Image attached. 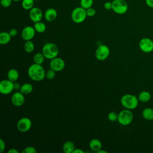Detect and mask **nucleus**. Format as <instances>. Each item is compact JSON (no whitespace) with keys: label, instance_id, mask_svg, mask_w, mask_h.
Masks as SVG:
<instances>
[{"label":"nucleus","instance_id":"nucleus-8","mask_svg":"<svg viewBox=\"0 0 153 153\" xmlns=\"http://www.w3.org/2000/svg\"><path fill=\"white\" fill-rule=\"evenodd\" d=\"M139 47L143 53H151L153 51V41L149 38H143L139 42Z\"/></svg>","mask_w":153,"mask_h":153},{"label":"nucleus","instance_id":"nucleus-13","mask_svg":"<svg viewBox=\"0 0 153 153\" xmlns=\"http://www.w3.org/2000/svg\"><path fill=\"white\" fill-rule=\"evenodd\" d=\"M35 32L36 30L33 26H27L22 29L21 36L22 39L25 41H30L34 38L35 35Z\"/></svg>","mask_w":153,"mask_h":153},{"label":"nucleus","instance_id":"nucleus-2","mask_svg":"<svg viewBox=\"0 0 153 153\" xmlns=\"http://www.w3.org/2000/svg\"><path fill=\"white\" fill-rule=\"evenodd\" d=\"M121 104L125 108L130 110H132L137 108L139 103V100L137 97L131 94H124L121 97Z\"/></svg>","mask_w":153,"mask_h":153},{"label":"nucleus","instance_id":"nucleus-16","mask_svg":"<svg viewBox=\"0 0 153 153\" xmlns=\"http://www.w3.org/2000/svg\"><path fill=\"white\" fill-rule=\"evenodd\" d=\"M89 148L91 151L97 152L102 148V142L98 139H93L89 142Z\"/></svg>","mask_w":153,"mask_h":153},{"label":"nucleus","instance_id":"nucleus-12","mask_svg":"<svg viewBox=\"0 0 153 153\" xmlns=\"http://www.w3.org/2000/svg\"><path fill=\"white\" fill-rule=\"evenodd\" d=\"M29 16L32 22L36 23L41 21L43 17V13L39 8L33 7L31 10H29Z\"/></svg>","mask_w":153,"mask_h":153},{"label":"nucleus","instance_id":"nucleus-3","mask_svg":"<svg viewBox=\"0 0 153 153\" xmlns=\"http://www.w3.org/2000/svg\"><path fill=\"white\" fill-rule=\"evenodd\" d=\"M42 53L45 59L51 60L57 57L59 54V48L54 43L47 42L43 45Z\"/></svg>","mask_w":153,"mask_h":153},{"label":"nucleus","instance_id":"nucleus-17","mask_svg":"<svg viewBox=\"0 0 153 153\" xmlns=\"http://www.w3.org/2000/svg\"><path fill=\"white\" fill-rule=\"evenodd\" d=\"M19 78V73L16 69H11L7 72V78L12 82H16Z\"/></svg>","mask_w":153,"mask_h":153},{"label":"nucleus","instance_id":"nucleus-32","mask_svg":"<svg viewBox=\"0 0 153 153\" xmlns=\"http://www.w3.org/2000/svg\"><path fill=\"white\" fill-rule=\"evenodd\" d=\"M13 1V0H1V5L4 8H8L11 6Z\"/></svg>","mask_w":153,"mask_h":153},{"label":"nucleus","instance_id":"nucleus-22","mask_svg":"<svg viewBox=\"0 0 153 153\" xmlns=\"http://www.w3.org/2000/svg\"><path fill=\"white\" fill-rule=\"evenodd\" d=\"M33 86L31 84L26 82L21 85L20 91L23 94H28L32 93V91H33Z\"/></svg>","mask_w":153,"mask_h":153},{"label":"nucleus","instance_id":"nucleus-10","mask_svg":"<svg viewBox=\"0 0 153 153\" xmlns=\"http://www.w3.org/2000/svg\"><path fill=\"white\" fill-rule=\"evenodd\" d=\"M14 90V82L7 79H3L0 82V93L2 94H8Z\"/></svg>","mask_w":153,"mask_h":153},{"label":"nucleus","instance_id":"nucleus-18","mask_svg":"<svg viewBox=\"0 0 153 153\" xmlns=\"http://www.w3.org/2000/svg\"><path fill=\"white\" fill-rule=\"evenodd\" d=\"M137 98L139 101L141 102L146 103L150 100L151 98V94L148 91H142L139 94Z\"/></svg>","mask_w":153,"mask_h":153},{"label":"nucleus","instance_id":"nucleus-37","mask_svg":"<svg viewBox=\"0 0 153 153\" xmlns=\"http://www.w3.org/2000/svg\"><path fill=\"white\" fill-rule=\"evenodd\" d=\"M20 87H21V85L19 82H14V90H20Z\"/></svg>","mask_w":153,"mask_h":153},{"label":"nucleus","instance_id":"nucleus-28","mask_svg":"<svg viewBox=\"0 0 153 153\" xmlns=\"http://www.w3.org/2000/svg\"><path fill=\"white\" fill-rule=\"evenodd\" d=\"M56 71L50 69L45 72V78L48 79H53L56 76Z\"/></svg>","mask_w":153,"mask_h":153},{"label":"nucleus","instance_id":"nucleus-31","mask_svg":"<svg viewBox=\"0 0 153 153\" xmlns=\"http://www.w3.org/2000/svg\"><path fill=\"white\" fill-rule=\"evenodd\" d=\"M86 13L87 17H93L96 14V11L94 8L91 7L86 9Z\"/></svg>","mask_w":153,"mask_h":153},{"label":"nucleus","instance_id":"nucleus-38","mask_svg":"<svg viewBox=\"0 0 153 153\" xmlns=\"http://www.w3.org/2000/svg\"><path fill=\"white\" fill-rule=\"evenodd\" d=\"M84 152H85L83 150H82L79 148H76V149L75 148V149L74 150L72 153H84Z\"/></svg>","mask_w":153,"mask_h":153},{"label":"nucleus","instance_id":"nucleus-36","mask_svg":"<svg viewBox=\"0 0 153 153\" xmlns=\"http://www.w3.org/2000/svg\"><path fill=\"white\" fill-rule=\"evenodd\" d=\"M145 3L149 8H153V0H145Z\"/></svg>","mask_w":153,"mask_h":153},{"label":"nucleus","instance_id":"nucleus-5","mask_svg":"<svg viewBox=\"0 0 153 153\" xmlns=\"http://www.w3.org/2000/svg\"><path fill=\"white\" fill-rule=\"evenodd\" d=\"M133 120V114L131 110L125 109L118 114V122L121 126H126L131 124Z\"/></svg>","mask_w":153,"mask_h":153},{"label":"nucleus","instance_id":"nucleus-24","mask_svg":"<svg viewBox=\"0 0 153 153\" xmlns=\"http://www.w3.org/2000/svg\"><path fill=\"white\" fill-rule=\"evenodd\" d=\"M33 27L38 33H43L46 30V25L41 21L34 23Z\"/></svg>","mask_w":153,"mask_h":153},{"label":"nucleus","instance_id":"nucleus-27","mask_svg":"<svg viewBox=\"0 0 153 153\" xmlns=\"http://www.w3.org/2000/svg\"><path fill=\"white\" fill-rule=\"evenodd\" d=\"M93 2V0H80V5L86 10L92 7Z\"/></svg>","mask_w":153,"mask_h":153},{"label":"nucleus","instance_id":"nucleus-34","mask_svg":"<svg viewBox=\"0 0 153 153\" xmlns=\"http://www.w3.org/2000/svg\"><path fill=\"white\" fill-rule=\"evenodd\" d=\"M5 148V143L2 139H0V152H2Z\"/></svg>","mask_w":153,"mask_h":153},{"label":"nucleus","instance_id":"nucleus-7","mask_svg":"<svg viewBox=\"0 0 153 153\" xmlns=\"http://www.w3.org/2000/svg\"><path fill=\"white\" fill-rule=\"evenodd\" d=\"M110 54L109 48L105 44L100 45L95 51L96 58L100 61L106 60Z\"/></svg>","mask_w":153,"mask_h":153},{"label":"nucleus","instance_id":"nucleus-25","mask_svg":"<svg viewBox=\"0 0 153 153\" xmlns=\"http://www.w3.org/2000/svg\"><path fill=\"white\" fill-rule=\"evenodd\" d=\"M25 51L27 53H32L35 48V45L33 42L30 40V41H26L24 44L23 46Z\"/></svg>","mask_w":153,"mask_h":153},{"label":"nucleus","instance_id":"nucleus-39","mask_svg":"<svg viewBox=\"0 0 153 153\" xmlns=\"http://www.w3.org/2000/svg\"><path fill=\"white\" fill-rule=\"evenodd\" d=\"M8 153H19V151L15 148H11L8 151Z\"/></svg>","mask_w":153,"mask_h":153},{"label":"nucleus","instance_id":"nucleus-15","mask_svg":"<svg viewBox=\"0 0 153 153\" xmlns=\"http://www.w3.org/2000/svg\"><path fill=\"white\" fill-rule=\"evenodd\" d=\"M44 16L47 22H51L56 19L57 17V12L56 9L53 8H49L45 10Z\"/></svg>","mask_w":153,"mask_h":153},{"label":"nucleus","instance_id":"nucleus-6","mask_svg":"<svg viewBox=\"0 0 153 153\" xmlns=\"http://www.w3.org/2000/svg\"><path fill=\"white\" fill-rule=\"evenodd\" d=\"M112 3V10L117 14H124L128 10V4L125 0H114Z\"/></svg>","mask_w":153,"mask_h":153},{"label":"nucleus","instance_id":"nucleus-19","mask_svg":"<svg viewBox=\"0 0 153 153\" xmlns=\"http://www.w3.org/2000/svg\"><path fill=\"white\" fill-rule=\"evenodd\" d=\"M142 117L147 121L153 120V109L151 108H146L142 112Z\"/></svg>","mask_w":153,"mask_h":153},{"label":"nucleus","instance_id":"nucleus-23","mask_svg":"<svg viewBox=\"0 0 153 153\" xmlns=\"http://www.w3.org/2000/svg\"><path fill=\"white\" fill-rule=\"evenodd\" d=\"M35 0H22V7L25 10H30L34 7Z\"/></svg>","mask_w":153,"mask_h":153},{"label":"nucleus","instance_id":"nucleus-11","mask_svg":"<svg viewBox=\"0 0 153 153\" xmlns=\"http://www.w3.org/2000/svg\"><path fill=\"white\" fill-rule=\"evenodd\" d=\"M65 67V61L60 57H56L51 60L50 62V69L56 72H60L62 71Z\"/></svg>","mask_w":153,"mask_h":153},{"label":"nucleus","instance_id":"nucleus-26","mask_svg":"<svg viewBox=\"0 0 153 153\" xmlns=\"http://www.w3.org/2000/svg\"><path fill=\"white\" fill-rule=\"evenodd\" d=\"M45 59V58L42 53H38L34 55L33 60L35 63L42 65L44 63Z\"/></svg>","mask_w":153,"mask_h":153},{"label":"nucleus","instance_id":"nucleus-4","mask_svg":"<svg viewBox=\"0 0 153 153\" xmlns=\"http://www.w3.org/2000/svg\"><path fill=\"white\" fill-rule=\"evenodd\" d=\"M87 17L86 10L81 6L75 8L71 13L72 20L77 24L82 23Z\"/></svg>","mask_w":153,"mask_h":153},{"label":"nucleus","instance_id":"nucleus-14","mask_svg":"<svg viewBox=\"0 0 153 153\" xmlns=\"http://www.w3.org/2000/svg\"><path fill=\"white\" fill-rule=\"evenodd\" d=\"M23 94L20 91H16L13 94L11 97V103L13 105L17 107H19L22 106L25 100V98Z\"/></svg>","mask_w":153,"mask_h":153},{"label":"nucleus","instance_id":"nucleus-41","mask_svg":"<svg viewBox=\"0 0 153 153\" xmlns=\"http://www.w3.org/2000/svg\"><path fill=\"white\" fill-rule=\"evenodd\" d=\"M13 1H14V2H19V1H22V0H13Z\"/></svg>","mask_w":153,"mask_h":153},{"label":"nucleus","instance_id":"nucleus-35","mask_svg":"<svg viewBox=\"0 0 153 153\" xmlns=\"http://www.w3.org/2000/svg\"><path fill=\"white\" fill-rule=\"evenodd\" d=\"M8 32L10 33V35L11 36V37H14V36H16L17 35V33H18L17 30L16 29H15V28H12V29H11Z\"/></svg>","mask_w":153,"mask_h":153},{"label":"nucleus","instance_id":"nucleus-20","mask_svg":"<svg viewBox=\"0 0 153 153\" xmlns=\"http://www.w3.org/2000/svg\"><path fill=\"white\" fill-rule=\"evenodd\" d=\"M75 145L74 143L70 140L66 141L62 146V149L64 152L65 153H72L74 150L75 149Z\"/></svg>","mask_w":153,"mask_h":153},{"label":"nucleus","instance_id":"nucleus-1","mask_svg":"<svg viewBox=\"0 0 153 153\" xmlns=\"http://www.w3.org/2000/svg\"><path fill=\"white\" fill-rule=\"evenodd\" d=\"M27 75L34 81H41L45 78V71L41 65L33 63L28 68Z\"/></svg>","mask_w":153,"mask_h":153},{"label":"nucleus","instance_id":"nucleus-9","mask_svg":"<svg viewBox=\"0 0 153 153\" xmlns=\"http://www.w3.org/2000/svg\"><path fill=\"white\" fill-rule=\"evenodd\" d=\"M17 129L22 133L28 131L32 127V121L27 117L20 118L17 123Z\"/></svg>","mask_w":153,"mask_h":153},{"label":"nucleus","instance_id":"nucleus-30","mask_svg":"<svg viewBox=\"0 0 153 153\" xmlns=\"http://www.w3.org/2000/svg\"><path fill=\"white\" fill-rule=\"evenodd\" d=\"M22 153H36V149L35 147L32 146H28L25 148L22 152Z\"/></svg>","mask_w":153,"mask_h":153},{"label":"nucleus","instance_id":"nucleus-33","mask_svg":"<svg viewBox=\"0 0 153 153\" xmlns=\"http://www.w3.org/2000/svg\"><path fill=\"white\" fill-rule=\"evenodd\" d=\"M103 7H104L105 9H106V10H112V2L107 1V2H106L103 4Z\"/></svg>","mask_w":153,"mask_h":153},{"label":"nucleus","instance_id":"nucleus-21","mask_svg":"<svg viewBox=\"0 0 153 153\" xmlns=\"http://www.w3.org/2000/svg\"><path fill=\"white\" fill-rule=\"evenodd\" d=\"M11 36L9 32H1L0 33V44L6 45L11 41Z\"/></svg>","mask_w":153,"mask_h":153},{"label":"nucleus","instance_id":"nucleus-29","mask_svg":"<svg viewBox=\"0 0 153 153\" xmlns=\"http://www.w3.org/2000/svg\"><path fill=\"white\" fill-rule=\"evenodd\" d=\"M118 114H117L116 112H110L108 115V119L110 121L114 122L118 120Z\"/></svg>","mask_w":153,"mask_h":153},{"label":"nucleus","instance_id":"nucleus-40","mask_svg":"<svg viewBox=\"0 0 153 153\" xmlns=\"http://www.w3.org/2000/svg\"><path fill=\"white\" fill-rule=\"evenodd\" d=\"M97 153H108V151L101 149L100 150H99V151L97 152Z\"/></svg>","mask_w":153,"mask_h":153}]
</instances>
